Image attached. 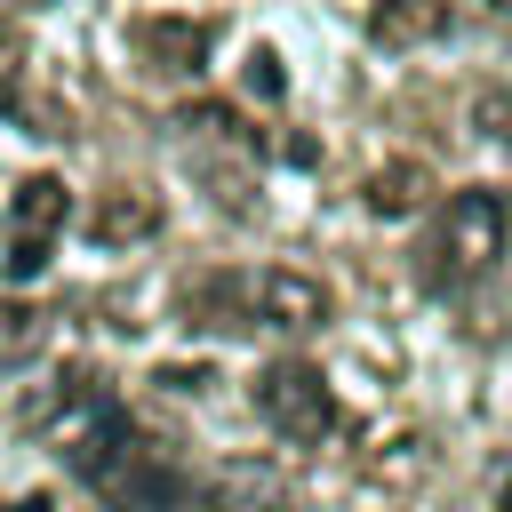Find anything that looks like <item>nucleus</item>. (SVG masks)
I'll return each instance as SVG.
<instances>
[{
  "mask_svg": "<svg viewBox=\"0 0 512 512\" xmlns=\"http://www.w3.org/2000/svg\"><path fill=\"white\" fill-rule=\"evenodd\" d=\"M504 200L488 192V184H464V192H448L440 208H432V232H424V248H416V280L432 288V296H456V288H472L496 256H504Z\"/></svg>",
  "mask_w": 512,
  "mask_h": 512,
  "instance_id": "nucleus-1",
  "label": "nucleus"
},
{
  "mask_svg": "<svg viewBox=\"0 0 512 512\" xmlns=\"http://www.w3.org/2000/svg\"><path fill=\"white\" fill-rule=\"evenodd\" d=\"M256 416L288 448H320L336 432V392L312 360H272V368H256Z\"/></svg>",
  "mask_w": 512,
  "mask_h": 512,
  "instance_id": "nucleus-2",
  "label": "nucleus"
},
{
  "mask_svg": "<svg viewBox=\"0 0 512 512\" xmlns=\"http://www.w3.org/2000/svg\"><path fill=\"white\" fill-rule=\"evenodd\" d=\"M88 488L112 504V512H184V472L136 432V440H120L96 472H88Z\"/></svg>",
  "mask_w": 512,
  "mask_h": 512,
  "instance_id": "nucleus-3",
  "label": "nucleus"
},
{
  "mask_svg": "<svg viewBox=\"0 0 512 512\" xmlns=\"http://www.w3.org/2000/svg\"><path fill=\"white\" fill-rule=\"evenodd\" d=\"M64 216H72V192H64V176H48V168L8 192V280H32V272L48 264Z\"/></svg>",
  "mask_w": 512,
  "mask_h": 512,
  "instance_id": "nucleus-4",
  "label": "nucleus"
},
{
  "mask_svg": "<svg viewBox=\"0 0 512 512\" xmlns=\"http://www.w3.org/2000/svg\"><path fill=\"white\" fill-rule=\"evenodd\" d=\"M128 40H136L144 72H160V80H192V72L208 64V48H216V24H208V16H136Z\"/></svg>",
  "mask_w": 512,
  "mask_h": 512,
  "instance_id": "nucleus-5",
  "label": "nucleus"
},
{
  "mask_svg": "<svg viewBox=\"0 0 512 512\" xmlns=\"http://www.w3.org/2000/svg\"><path fill=\"white\" fill-rule=\"evenodd\" d=\"M248 296H256V328H288V336H304V328L328 320V288H320L312 272H296V264H264V272H248Z\"/></svg>",
  "mask_w": 512,
  "mask_h": 512,
  "instance_id": "nucleus-6",
  "label": "nucleus"
},
{
  "mask_svg": "<svg viewBox=\"0 0 512 512\" xmlns=\"http://www.w3.org/2000/svg\"><path fill=\"white\" fill-rule=\"evenodd\" d=\"M200 512H296V496H288V480H280L272 464L232 456V464H216V472H208Z\"/></svg>",
  "mask_w": 512,
  "mask_h": 512,
  "instance_id": "nucleus-7",
  "label": "nucleus"
},
{
  "mask_svg": "<svg viewBox=\"0 0 512 512\" xmlns=\"http://www.w3.org/2000/svg\"><path fill=\"white\" fill-rule=\"evenodd\" d=\"M184 320L208 328V336H240L256 328V296H248V272H200L184 288Z\"/></svg>",
  "mask_w": 512,
  "mask_h": 512,
  "instance_id": "nucleus-8",
  "label": "nucleus"
},
{
  "mask_svg": "<svg viewBox=\"0 0 512 512\" xmlns=\"http://www.w3.org/2000/svg\"><path fill=\"white\" fill-rule=\"evenodd\" d=\"M456 32V0H376L368 8V40L376 48H432Z\"/></svg>",
  "mask_w": 512,
  "mask_h": 512,
  "instance_id": "nucleus-9",
  "label": "nucleus"
},
{
  "mask_svg": "<svg viewBox=\"0 0 512 512\" xmlns=\"http://www.w3.org/2000/svg\"><path fill=\"white\" fill-rule=\"evenodd\" d=\"M88 232H96L104 248H136V240H152V232H160V192H144V184H112V192L96 200Z\"/></svg>",
  "mask_w": 512,
  "mask_h": 512,
  "instance_id": "nucleus-10",
  "label": "nucleus"
},
{
  "mask_svg": "<svg viewBox=\"0 0 512 512\" xmlns=\"http://www.w3.org/2000/svg\"><path fill=\"white\" fill-rule=\"evenodd\" d=\"M48 352V312L24 304V296H0V376L8 368H32Z\"/></svg>",
  "mask_w": 512,
  "mask_h": 512,
  "instance_id": "nucleus-11",
  "label": "nucleus"
},
{
  "mask_svg": "<svg viewBox=\"0 0 512 512\" xmlns=\"http://www.w3.org/2000/svg\"><path fill=\"white\" fill-rule=\"evenodd\" d=\"M424 200H432V176H424L416 160H384V168L368 176V208H376V216H416Z\"/></svg>",
  "mask_w": 512,
  "mask_h": 512,
  "instance_id": "nucleus-12",
  "label": "nucleus"
},
{
  "mask_svg": "<svg viewBox=\"0 0 512 512\" xmlns=\"http://www.w3.org/2000/svg\"><path fill=\"white\" fill-rule=\"evenodd\" d=\"M280 88H288V80H280V56L256 48V56H248V96H280Z\"/></svg>",
  "mask_w": 512,
  "mask_h": 512,
  "instance_id": "nucleus-13",
  "label": "nucleus"
},
{
  "mask_svg": "<svg viewBox=\"0 0 512 512\" xmlns=\"http://www.w3.org/2000/svg\"><path fill=\"white\" fill-rule=\"evenodd\" d=\"M472 120H480L488 136H512V96H480V104H472Z\"/></svg>",
  "mask_w": 512,
  "mask_h": 512,
  "instance_id": "nucleus-14",
  "label": "nucleus"
},
{
  "mask_svg": "<svg viewBox=\"0 0 512 512\" xmlns=\"http://www.w3.org/2000/svg\"><path fill=\"white\" fill-rule=\"evenodd\" d=\"M0 512H48V496H24V504H0Z\"/></svg>",
  "mask_w": 512,
  "mask_h": 512,
  "instance_id": "nucleus-15",
  "label": "nucleus"
},
{
  "mask_svg": "<svg viewBox=\"0 0 512 512\" xmlns=\"http://www.w3.org/2000/svg\"><path fill=\"white\" fill-rule=\"evenodd\" d=\"M496 512H512V472H504V480H496Z\"/></svg>",
  "mask_w": 512,
  "mask_h": 512,
  "instance_id": "nucleus-16",
  "label": "nucleus"
},
{
  "mask_svg": "<svg viewBox=\"0 0 512 512\" xmlns=\"http://www.w3.org/2000/svg\"><path fill=\"white\" fill-rule=\"evenodd\" d=\"M488 8H512V0H488Z\"/></svg>",
  "mask_w": 512,
  "mask_h": 512,
  "instance_id": "nucleus-17",
  "label": "nucleus"
}]
</instances>
